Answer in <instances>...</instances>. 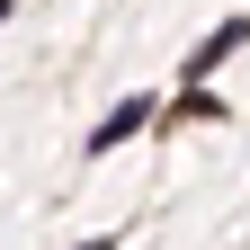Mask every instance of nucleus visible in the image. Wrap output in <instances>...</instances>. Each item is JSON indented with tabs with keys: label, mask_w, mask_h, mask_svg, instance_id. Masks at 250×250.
<instances>
[{
	"label": "nucleus",
	"mask_w": 250,
	"mask_h": 250,
	"mask_svg": "<svg viewBox=\"0 0 250 250\" xmlns=\"http://www.w3.org/2000/svg\"><path fill=\"white\" fill-rule=\"evenodd\" d=\"M143 125H152V99H125L116 116H99V125H89V152H116L125 134H143Z\"/></svg>",
	"instance_id": "1"
},
{
	"label": "nucleus",
	"mask_w": 250,
	"mask_h": 250,
	"mask_svg": "<svg viewBox=\"0 0 250 250\" xmlns=\"http://www.w3.org/2000/svg\"><path fill=\"white\" fill-rule=\"evenodd\" d=\"M241 45H250V18H224L197 54H188V72H214V62H224V54H241Z\"/></svg>",
	"instance_id": "2"
}]
</instances>
